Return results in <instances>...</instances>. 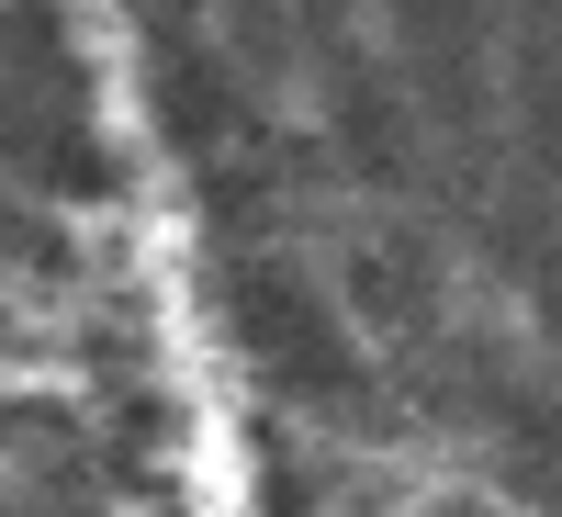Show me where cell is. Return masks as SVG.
Instances as JSON below:
<instances>
[{
    "label": "cell",
    "instance_id": "6da1fadb",
    "mask_svg": "<svg viewBox=\"0 0 562 517\" xmlns=\"http://www.w3.org/2000/svg\"><path fill=\"white\" fill-rule=\"evenodd\" d=\"M214 315L293 405H315V416L371 405V371H360V338H349L338 293L315 270H293L281 248H214Z\"/></svg>",
    "mask_w": 562,
    "mask_h": 517
},
{
    "label": "cell",
    "instance_id": "7a4b0ae2",
    "mask_svg": "<svg viewBox=\"0 0 562 517\" xmlns=\"http://www.w3.org/2000/svg\"><path fill=\"white\" fill-rule=\"evenodd\" d=\"M135 68H147V102H158V135L180 158H225L237 135H259L270 113L248 102V68L225 57V34H203V23H147L135 34Z\"/></svg>",
    "mask_w": 562,
    "mask_h": 517
},
{
    "label": "cell",
    "instance_id": "3957f363",
    "mask_svg": "<svg viewBox=\"0 0 562 517\" xmlns=\"http://www.w3.org/2000/svg\"><path fill=\"white\" fill-rule=\"evenodd\" d=\"M349 304H360V326H383V338H428L439 326V248L428 237H360L349 248Z\"/></svg>",
    "mask_w": 562,
    "mask_h": 517
},
{
    "label": "cell",
    "instance_id": "277c9868",
    "mask_svg": "<svg viewBox=\"0 0 562 517\" xmlns=\"http://www.w3.org/2000/svg\"><path fill=\"white\" fill-rule=\"evenodd\" d=\"M338 147H349V169L371 180V192H405V180H416V124L394 102V79L338 68Z\"/></svg>",
    "mask_w": 562,
    "mask_h": 517
},
{
    "label": "cell",
    "instance_id": "5b68a950",
    "mask_svg": "<svg viewBox=\"0 0 562 517\" xmlns=\"http://www.w3.org/2000/svg\"><path fill=\"white\" fill-rule=\"evenodd\" d=\"M259 517H315V473L293 450H259Z\"/></svg>",
    "mask_w": 562,
    "mask_h": 517
}]
</instances>
